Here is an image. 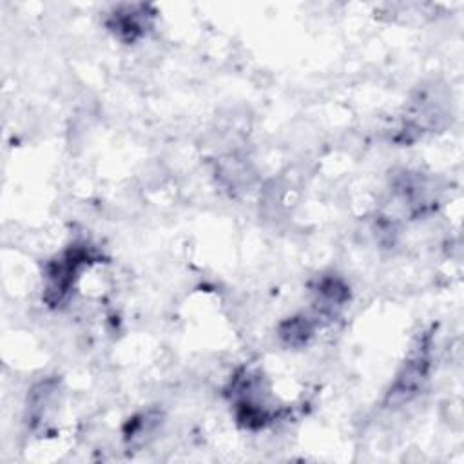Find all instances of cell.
I'll use <instances>...</instances> for the list:
<instances>
[{"mask_svg": "<svg viewBox=\"0 0 464 464\" xmlns=\"http://www.w3.org/2000/svg\"><path fill=\"white\" fill-rule=\"evenodd\" d=\"M94 263L92 248L87 243L71 245L62 256L45 265L44 299L49 306H62L80 279L85 266Z\"/></svg>", "mask_w": 464, "mask_h": 464, "instance_id": "1", "label": "cell"}, {"mask_svg": "<svg viewBox=\"0 0 464 464\" xmlns=\"http://www.w3.org/2000/svg\"><path fill=\"white\" fill-rule=\"evenodd\" d=\"M430 370V348L424 341H420L410 357L404 361L402 368L399 370L390 392L386 395V404H401L410 401L419 393L424 381L428 379Z\"/></svg>", "mask_w": 464, "mask_h": 464, "instance_id": "2", "label": "cell"}, {"mask_svg": "<svg viewBox=\"0 0 464 464\" xmlns=\"http://www.w3.org/2000/svg\"><path fill=\"white\" fill-rule=\"evenodd\" d=\"M152 18L154 14L149 13L147 5H123L109 16L107 27L118 40L132 44L147 33Z\"/></svg>", "mask_w": 464, "mask_h": 464, "instance_id": "3", "label": "cell"}, {"mask_svg": "<svg viewBox=\"0 0 464 464\" xmlns=\"http://www.w3.org/2000/svg\"><path fill=\"white\" fill-rule=\"evenodd\" d=\"M314 294H315V308L323 315H335L348 303V297H350V292L344 281L332 276L323 277L317 283Z\"/></svg>", "mask_w": 464, "mask_h": 464, "instance_id": "4", "label": "cell"}, {"mask_svg": "<svg viewBox=\"0 0 464 464\" xmlns=\"http://www.w3.org/2000/svg\"><path fill=\"white\" fill-rule=\"evenodd\" d=\"M58 399V382L56 381H42L38 382L27 397V422L31 426L44 422L47 413L54 408Z\"/></svg>", "mask_w": 464, "mask_h": 464, "instance_id": "5", "label": "cell"}, {"mask_svg": "<svg viewBox=\"0 0 464 464\" xmlns=\"http://www.w3.org/2000/svg\"><path fill=\"white\" fill-rule=\"evenodd\" d=\"M315 332V321L306 315H295L281 323L279 337L286 346H303Z\"/></svg>", "mask_w": 464, "mask_h": 464, "instance_id": "6", "label": "cell"}]
</instances>
